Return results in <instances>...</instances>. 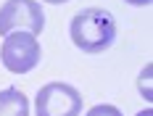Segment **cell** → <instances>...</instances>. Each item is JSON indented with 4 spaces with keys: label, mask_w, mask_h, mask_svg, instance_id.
I'll return each instance as SVG.
<instances>
[{
    "label": "cell",
    "mask_w": 153,
    "mask_h": 116,
    "mask_svg": "<svg viewBox=\"0 0 153 116\" xmlns=\"http://www.w3.org/2000/svg\"><path fill=\"white\" fill-rule=\"evenodd\" d=\"M71 42L82 50V53H103L108 50L114 40H116V24L108 11L103 8H82L79 13L71 19Z\"/></svg>",
    "instance_id": "cell-1"
},
{
    "label": "cell",
    "mask_w": 153,
    "mask_h": 116,
    "mask_svg": "<svg viewBox=\"0 0 153 116\" xmlns=\"http://www.w3.org/2000/svg\"><path fill=\"white\" fill-rule=\"evenodd\" d=\"M42 58L40 50V40L32 32H11L5 34L3 48H0V61L8 71L13 74H27L32 71Z\"/></svg>",
    "instance_id": "cell-2"
},
{
    "label": "cell",
    "mask_w": 153,
    "mask_h": 116,
    "mask_svg": "<svg viewBox=\"0 0 153 116\" xmlns=\"http://www.w3.org/2000/svg\"><path fill=\"white\" fill-rule=\"evenodd\" d=\"M45 29V13L37 0H5L0 5V37L11 32L40 34Z\"/></svg>",
    "instance_id": "cell-3"
},
{
    "label": "cell",
    "mask_w": 153,
    "mask_h": 116,
    "mask_svg": "<svg viewBox=\"0 0 153 116\" xmlns=\"http://www.w3.org/2000/svg\"><path fill=\"white\" fill-rule=\"evenodd\" d=\"M34 111L37 116H79L82 95L66 82H48L34 98Z\"/></svg>",
    "instance_id": "cell-4"
},
{
    "label": "cell",
    "mask_w": 153,
    "mask_h": 116,
    "mask_svg": "<svg viewBox=\"0 0 153 116\" xmlns=\"http://www.w3.org/2000/svg\"><path fill=\"white\" fill-rule=\"evenodd\" d=\"M0 116H29V100L21 90L5 87L0 90Z\"/></svg>",
    "instance_id": "cell-5"
},
{
    "label": "cell",
    "mask_w": 153,
    "mask_h": 116,
    "mask_svg": "<svg viewBox=\"0 0 153 116\" xmlns=\"http://www.w3.org/2000/svg\"><path fill=\"white\" fill-rule=\"evenodd\" d=\"M87 116H122V111H119L116 106L103 103V106H92L90 111H87Z\"/></svg>",
    "instance_id": "cell-6"
},
{
    "label": "cell",
    "mask_w": 153,
    "mask_h": 116,
    "mask_svg": "<svg viewBox=\"0 0 153 116\" xmlns=\"http://www.w3.org/2000/svg\"><path fill=\"white\" fill-rule=\"evenodd\" d=\"M151 66H145V71L140 74V90H143V95H145V98H148V100H151V90H148V79H151Z\"/></svg>",
    "instance_id": "cell-7"
},
{
    "label": "cell",
    "mask_w": 153,
    "mask_h": 116,
    "mask_svg": "<svg viewBox=\"0 0 153 116\" xmlns=\"http://www.w3.org/2000/svg\"><path fill=\"white\" fill-rule=\"evenodd\" d=\"M127 3H132V5H151L153 0H127Z\"/></svg>",
    "instance_id": "cell-8"
},
{
    "label": "cell",
    "mask_w": 153,
    "mask_h": 116,
    "mask_svg": "<svg viewBox=\"0 0 153 116\" xmlns=\"http://www.w3.org/2000/svg\"><path fill=\"white\" fill-rule=\"evenodd\" d=\"M137 116H153V111H151V108H145V111H140Z\"/></svg>",
    "instance_id": "cell-9"
},
{
    "label": "cell",
    "mask_w": 153,
    "mask_h": 116,
    "mask_svg": "<svg viewBox=\"0 0 153 116\" xmlns=\"http://www.w3.org/2000/svg\"><path fill=\"white\" fill-rule=\"evenodd\" d=\"M45 3H53V5H61V3H69V0H45Z\"/></svg>",
    "instance_id": "cell-10"
}]
</instances>
